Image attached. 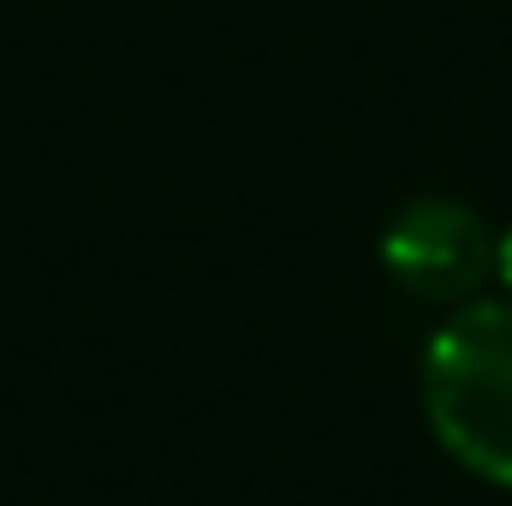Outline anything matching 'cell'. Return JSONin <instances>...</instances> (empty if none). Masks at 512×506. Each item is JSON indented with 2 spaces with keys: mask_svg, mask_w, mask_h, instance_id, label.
Returning <instances> with one entry per match:
<instances>
[{
  "mask_svg": "<svg viewBox=\"0 0 512 506\" xmlns=\"http://www.w3.org/2000/svg\"><path fill=\"white\" fill-rule=\"evenodd\" d=\"M423 417L471 477L512 489V298L447 310L423 352Z\"/></svg>",
  "mask_w": 512,
  "mask_h": 506,
  "instance_id": "6da1fadb",
  "label": "cell"
},
{
  "mask_svg": "<svg viewBox=\"0 0 512 506\" xmlns=\"http://www.w3.org/2000/svg\"><path fill=\"white\" fill-rule=\"evenodd\" d=\"M382 268L423 304H471L501 274V233L459 197H411L382 233Z\"/></svg>",
  "mask_w": 512,
  "mask_h": 506,
  "instance_id": "7a4b0ae2",
  "label": "cell"
},
{
  "mask_svg": "<svg viewBox=\"0 0 512 506\" xmlns=\"http://www.w3.org/2000/svg\"><path fill=\"white\" fill-rule=\"evenodd\" d=\"M501 286H507V298H512V227L501 233V274H495Z\"/></svg>",
  "mask_w": 512,
  "mask_h": 506,
  "instance_id": "3957f363",
  "label": "cell"
}]
</instances>
